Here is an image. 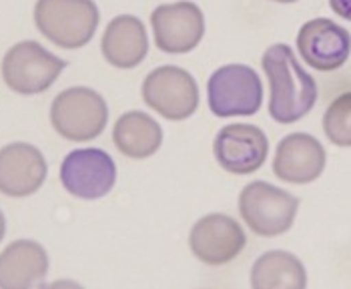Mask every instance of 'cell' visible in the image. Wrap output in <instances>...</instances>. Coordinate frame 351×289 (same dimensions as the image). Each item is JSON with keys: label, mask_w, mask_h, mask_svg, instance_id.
<instances>
[{"label": "cell", "mask_w": 351, "mask_h": 289, "mask_svg": "<svg viewBox=\"0 0 351 289\" xmlns=\"http://www.w3.org/2000/svg\"><path fill=\"white\" fill-rule=\"evenodd\" d=\"M269 80V115L281 125L303 119L317 103V82L299 65L289 45H271L261 58Z\"/></svg>", "instance_id": "1"}, {"label": "cell", "mask_w": 351, "mask_h": 289, "mask_svg": "<svg viewBox=\"0 0 351 289\" xmlns=\"http://www.w3.org/2000/svg\"><path fill=\"white\" fill-rule=\"evenodd\" d=\"M99 6L93 0H36L34 25L60 49H82L99 28Z\"/></svg>", "instance_id": "2"}, {"label": "cell", "mask_w": 351, "mask_h": 289, "mask_svg": "<svg viewBox=\"0 0 351 289\" xmlns=\"http://www.w3.org/2000/svg\"><path fill=\"white\" fill-rule=\"evenodd\" d=\"M108 106L105 99L88 86H71L54 97L51 123L66 141L86 143L105 131Z\"/></svg>", "instance_id": "3"}, {"label": "cell", "mask_w": 351, "mask_h": 289, "mask_svg": "<svg viewBox=\"0 0 351 289\" xmlns=\"http://www.w3.org/2000/svg\"><path fill=\"white\" fill-rule=\"evenodd\" d=\"M299 199L267 181H253L239 193V213L245 225L261 237L287 233L295 221Z\"/></svg>", "instance_id": "4"}, {"label": "cell", "mask_w": 351, "mask_h": 289, "mask_svg": "<svg viewBox=\"0 0 351 289\" xmlns=\"http://www.w3.org/2000/svg\"><path fill=\"white\" fill-rule=\"evenodd\" d=\"M66 62L49 53L36 41L16 43L2 58V79L19 95H38L53 86Z\"/></svg>", "instance_id": "5"}, {"label": "cell", "mask_w": 351, "mask_h": 289, "mask_svg": "<svg viewBox=\"0 0 351 289\" xmlns=\"http://www.w3.org/2000/svg\"><path fill=\"white\" fill-rule=\"evenodd\" d=\"M207 101L219 119L251 117L263 103V84L259 75L247 65H225L207 82Z\"/></svg>", "instance_id": "6"}, {"label": "cell", "mask_w": 351, "mask_h": 289, "mask_svg": "<svg viewBox=\"0 0 351 289\" xmlns=\"http://www.w3.org/2000/svg\"><path fill=\"white\" fill-rule=\"evenodd\" d=\"M141 95L147 106L169 121H185L199 106V86L189 71L179 67H159L149 73Z\"/></svg>", "instance_id": "7"}, {"label": "cell", "mask_w": 351, "mask_h": 289, "mask_svg": "<svg viewBox=\"0 0 351 289\" xmlns=\"http://www.w3.org/2000/svg\"><path fill=\"white\" fill-rule=\"evenodd\" d=\"M60 183L73 197L95 201L114 187L117 165L103 149H77L60 165Z\"/></svg>", "instance_id": "8"}, {"label": "cell", "mask_w": 351, "mask_h": 289, "mask_svg": "<svg viewBox=\"0 0 351 289\" xmlns=\"http://www.w3.org/2000/svg\"><path fill=\"white\" fill-rule=\"evenodd\" d=\"M151 27L157 49L169 54H187L205 34V16L189 0L161 4L151 14Z\"/></svg>", "instance_id": "9"}, {"label": "cell", "mask_w": 351, "mask_h": 289, "mask_svg": "<svg viewBox=\"0 0 351 289\" xmlns=\"http://www.w3.org/2000/svg\"><path fill=\"white\" fill-rule=\"evenodd\" d=\"M247 245L243 227L229 215L211 213L201 217L189 233L193 255L205 265H225L233 262Z\"/></svg>", "instance_id": "10"}, {"label": "cell", "mask_w": 351, "mask_h": 289, "mask_svg": "<svg viewBox=\"0 0 351 289\" xmlns=\"http://www.w3.org/2000/svg\"><path fill=\"white\" fill-rule=\"evenodd\" d=\"M213 153L221 169L227 173L251 175L263 167L269 153V141L255 125L233 123L217 132Z\"/></svg>", "instance_id": "11"}, {"label": "cell", "mask_w": 351, "mask_h": 289, "mask_svg": "<svg viewBox=\"0 0 351 289\" xmlns=\"http://www.w3.org/2000/svg\"><path fill=\"white\" fill-rule=\"evenodd\" d=\"M298 51L311 69L322 73L337 71L351 54L350 30L329 19H313L299 28Z\"/></svg>", "instance_id": "12"}, {"label": "cell", "mask_w": 351, "mask_h": 289, "mask_svg": "<svg viewBox=\"0 0 351 289\" xmlns=\"http://www.w3.org/2000/svg\"><path fill=\"white\" fill-rule=\"evenodd\" d=\"M325 169L324 145L307 132H291L277 145L273 173L281 181L305 185L315 181Z\"/></svg>", "instance_id": "13"}, {"label": "cell", "mask_w": 351, "mask_h": 289, "mask_svg": "<svg viewBox=\"0 0 351 289\" xmlns=\"http://www.w3.org/2000/svg\"><path fill=\"white\" fill-rule=\"evenodd\" d=\"M47 161L28 143H10L0 149V193L6 197H28L47 179Z\"/></svg>", "instance_id": "14"}, {"label": "cell", "mask_w": 351, "mask_h": 289, "mask_svg": "<svg viewBox=\"0 0 351 289\" xmlns=\"http://www.w3.org/2000/svg\"><path fill=\"white\" fill-rule=\"evenodd\" d=\"M49 273L45 247L30 239H19L0 253V288L27 289L40 286Z\"/></svg>", "instance_id": "15"}, {"label": "cell", "mask_w": 351, "mask_h": 289, "mask_svg": "<svg viewBox=\"0 0 351 289\" xmlns=\"http://www.w3.org/2000/svg\"><path fill=\"white\" fill-rule=\"evenodd\" d=\"M103 56L117 69H135L149 54L147 28L131 14L114 16L103 34Z\"/></svg>", "instance_id": "16"}, {"label": "cell", "mask_w": 351, "mask_h": 289, "mask_svg": "<svg viewBox=\"0 0 351 289\" xmlns=\"http://www.w3.org/2000/svg\"><path fill=\"white\" fill-rule=\"evenodd\" d=\"M112 141L125 157L147 159L161 149L162 129L151 115L131 111L117 119Z\"/></svg>", "instance_id": "17"}, {"label": "cell", "mask_w": 351, "mask_h": 289, "mask_svg": "<svg viewBox=\"0 0 351 289\" xmlns=\"http://www.w3.org/2000/svg\"><path fill=\"white\" fill-rule=\"evenodd\" d=\"M251 286L255 289H303L307 286V273L293 253L267 251L253 263Z\"/></svg>", "instance_id": "18"}, {"label": "cell", "mask_w": 351, "mask_h": 289, "mask_svg": "<svg viewBox=\"0 0 351 289\" xmlns=\"http://www.w3.org/2000/svg\"><path fill=\"white\" fill-rule=\"evenodd\" d=\"M325 137L337 147H351V93L331 101L324 115Z\"/></svg>", "instance_id": "19"}, {"label": "cell", "mask_w": 351, "mask_h": 289, "mask_svg": "<svg viewBox=\"0 0 351 289\" xmlns=\"http://www.w3.org/2000/svg\"><path fill=\"white\" fill-rule=\"evenodd\" d=\"M329 6L337 16L351 21V0H329Z\"/></svg>", "instance_id": "20"}, {"label": "cell", "mask_w": 351, "mask_h": 289, "mask_svg": "<svg viewBox=\"0 0 351 289\" xmlns=\"http://www.w3.org/2000/svg\"><path fill=\"white\" fill-rule=\"evenodd\" d=\"M4 233H6V221H4V215H2V211H0V241H2Z\"/></svg>", "instance_id": "21"}, {"label": "cell", "mask_w": 351, "mask_h": 289, "mask_svg": "<svg viewBox=\"0 0 351 289\" xmlns=\"http://www.w3.org/2000/svg\"><path fill=\"white\" fill-rule=\"evenodd\" d=\"M273 2H281V4H291V2H298V0H273Z\"/></svg>", "instance_id": "22"}]
</instances>
